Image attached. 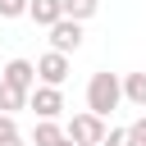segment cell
<instances>
[{
  "mask_svg": "<svg viewBox=\"0 0 146 146\" xmlns=\"http://www.w3.org/2000/svg\"><path fill=\"white\" fill-rule=\"evenodd\" d=\"M64 78H68V55L46 50V55L36 59V82H41V87H64Z\"/></svg>",
  "mask_w": 146,
  "mask_h": 146,
  "instance_id": "obj_4",
  "label": "cell"
},
{
  "mask_svg": "<svg viewBox=\"0 0 146 146\" xmlns=\"http://www.w3.org/2000/svg\"><path fill=\"white\" fill-rule=\"evenodd\" d=\"M0 146H27V141H23V137H9V141H0Z\"/></svg>",
  "mask_w": 146,
  "mask_h": 146,
  "instance_id": "obj_16",
  "label": "cell"
},
{
  "mask_svg": "<svg viewBox=\"0 0 146 146\" xmlns=\"http://www.w3.org/2000/svg\"><path fill=\"white\" fill-rule=\"evenodd\" d=\"M119 100H123V82L114 73H91V82H87V114L110 119L119 110Z\"/></svg>",
  "mask_w": 146,
  "mask_h": 146,
  "instance_id": "obj_1",
  "label": "cell"
},
{
  "mask_svg": "<svg viewBox=\"0 0 146 146\" xmlns=\"http://www.w3.org/2000/svg\"><path fill=\"white\" fill-rule=\"evenodd\" d=\"M18 110H27V96L0 82V114H18Z\"/></svg>",
  "mask_w": 146,
  "mask_h": 146,
  "instance_id": "obj_11",
  "label": "cell"
},
{
  "mask_svg": "<svg viewBox=\"0 0 146 146\" xmlns=\"http://www.w3.org/2000/svg\"><path fill=\"white\" fill-rule=\"evenodd\" d=\"M59 9H64V18H73V23H87V18L100 9V0H59Z\"/></svg>",
  "mask_w": 146,
  "mask_h": 146,
  "instance_id": "obj_10",
  "label": "cell"
},
{
  "mask_svg": "<svg viewBox=\"0 0 146 146\" xmlns=\"http://www.w3.org/2000/svg\"><path fill=\"white\" fill-rule=\"evenodd\" d=\"M0 82L27 96V91L36 87V64H32V59H9V64H5V73H0Z\"/></svg>",
  "mask_w": 146,
  "mask_h": 146,
  "instance_id": "obj_5",
  "label": "cell"
},
{
  "mask_svg": "<svg viewBox=\"0 0 146 146\" xmlns=\"http://www.w3.org/2000/svg\"><path fill=\"white\" fill-rule=\"evenodd\" d=\"M27 14H32V23H36V27H55V23L64 18L59 0H27Z\"/></svg>",
  "mask_w": 146,
  "mask_h": 146,
  "instance_id": "obj_7",
  "label": "cell"
},
{
  "mask_svg": "<svg viewBox=\"0 0 146 146\" xmlns=\"http://www.w3.org/2000/svg\"><path fill=\"white\" fill-rule=\"evenodd\" d=\"M64 141V128L55 123V119H36V128H32V146H59Z\"/></svg>",
  "mask_w": 146,
  "mask_h": 146,
  "instance_id": "obj_8",
  "label": "cell"
},
{
  "mask_svg": "<svg viewBox=\"0 0 146 146\" xmlns=\"http://www.w3.org/2000/svg\"><path fill=\"white\" fill-rule=\"evenodd\" d=\"M9 137H18V123H14V114H0V141H9Z\"/></svg>",
  "mask_w": 146,
  "mask_h": 146,
  "instance_id": "obj_14",
  "label": "cell"
},
{
  "mask_svg": "<svg viewBox=\"0 0 146 146\" xmlns=\"http://www.w3.org/2000/svg\"><path fill=\"white\" fill-rule=\"evenodd\" d=\"M100 146H137V141H132V137H128V128H110V132H105V141H100Z\"/></svg>",
  "mask_w": 146,
  "mask_h": 146,
  "instance_id": "obj_12",
  "label": "cell"
},
{
  "mask_svg": "<svg viewBox=\"0 0 146 146\" xmlns=\"http://www.w3.org/2000/svg\"><path fill=\"white\" fill-rule=\"evenodd\" d=\"M123 100H132L137 110H146V73H128L123 78Z\"/></svg>",
  "mask_w": 146,
  "mask_h": 146,
  "instance_id": "obj_9",
  "label": "cell"
},
{
  "mask_svg": "<svg viewBox=\"0 0 146 146\" xmlns=\"http://www.w3.org/2000/svg\"><path fill=\"white\" fill-rule=\"evenodd\" d=\"M105 132H110V128H105V119H96V114H87V110H82V114H73V119H68V128H64V137H68L73 146H100V141H105Z\"/></svg>",
  "mask_w": 146,
  "mask_h": 146,
  "instance_id": "obj_2",
  "label": "cell"
},
{
  "mask_svg": "<svg viewBox=\"0 0 146 146\" xmlns=\"http://www.w3.org/2000/svg\"><path fill=\"white\" fill-rule=\"evenodd\" d=\"M59 146H73V141H68V137H64V141H59Z\"/></svg>",
  "mask_w": 146,
  "mask_h": 146,
  "instance_id": "obj_17",
  "label": "cell"
},
{
  "mask_svg": "<svg viewBox=\"0 0 146 146\" xmlns=\"http://www.w3.org/2000/svg\"><path fill=\"white\" fill-rule=\"evenodd\" d=\"M27 110H32L36 119H59V114H64V91H59V87H41V82H36V87L27 91Z\"/></svg>",
  "mask_w": 146,
  "mask_h": 146,
  "instance_id": "obj_3",
  "label": "cell"
},
{
  "mask_svg": "<svg viewBox=\"0 0 146 146\" xmlns=\"http://www.w3.org/2000/svg\"><path fill=\"white\" fill-rule=\"evenodd\" d=\"M78 46H82V23L59 18V23L50 27V50H55V55H68V50H78Z\"/></svg>",
  "mask_w": 146,
  "mask_h": 146,
  "instance_id": "obj_6",
  "label": "cell"
},
{
  "mask_svg": "<svg viewBox=\"0 0 146 146\" xmlns=\"http://www.w3.org/2000/svg\"><path fill=\"white\" fill-rule=\"evenodd\" d=\"M27 14V0H0V18H18Z\"/></svg>",
  "mask_w": 146,
  "mask_h": 146,
  "instance_id": "obj_13",
  "label": "cell"
},
{
  "mask_svg": "<svg viewBox=\"0 0 146 146\" xmlns=\"http://www.w3.org/2000/svg\"><path fill=\"white\" fill-rule=\"evenodd\" d=\"M128 137H132V141H137V146H146V114H141V119H137V123H132V128H128Z\"/></svg>",
  "mask_w": 146,
  "mask_h": 146,
  "instance_id": "obj_15",
  "label": "cell"
}]
</instances>
